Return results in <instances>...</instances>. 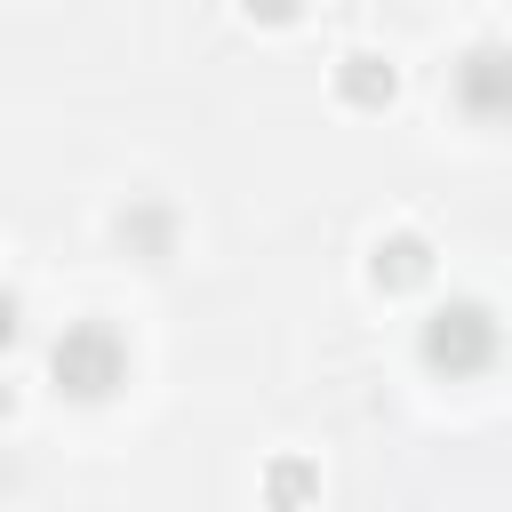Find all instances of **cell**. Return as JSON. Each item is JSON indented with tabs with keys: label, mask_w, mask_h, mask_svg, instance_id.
I'll return each mask as SVG.
<instances>
[{
	"label": "cell",
	"mask_w": 512,
	"mask_h": 512,
	"mask_svg": "<svg viewBox=\"0 0 512 512\" xmlns=\"http://www.w3.org/2000/svg\"><path fill=\"white\" fill-rule=\"evenodd\" d=\"M496 352H504V320H496L480 296H448V304L416 328V360H424L432 376H448V384L488 376V368H496Z\"/></svg>",
	"instance_id": "cell-1"
},
{
	"label": "cell",
	"mask_w": 512,
	"mask_h": 512,
	"mask_svg": "<svg viewBox=\"0 0 512 512\" xmlns=\"http://www.w3.org/2000/svg\"><path fill=\"white\" fill-rule=\"evenodd\" d=\"M48 376H56L64 400L96 408V400H112V392L128 384V336H120L112 320H72V328L48 344Z\"/></svg>",
	"instance_id": "cell-2"
},
{
	"label": "cell",
	"mask_w": 512,
	"mask_h": 512,
	"mask_svg": "<svg viewBox=\"0 0 512 512\" xmlns=\"http://www.w3.org/2000/svg\"><path fill=\"white\" fill-rule=\"evenodd\" d=\"M448 96H456L464 120L504 128V120H512V48H504V40H472V48L448 64Z\"/></svg>",
	"instance_id": "cell-3"
},
{
	"label": "cell",
	"mask_w": 512,
	"mask_h": 512,
	"mask_svg": "<svg viewBox=\"0 0 512 512\" xmlns=\"http://www.w3.org/2000/svg\"><path fill=\"white\" fill-rule=\"evenodd\" d=\"M368 280H376L384 296H400V288H424V280H432V240H424L416 224L384 232V240H376V256H368Z\"/></svg>",
	"instance_id": "cell-4"
},
{
	"label": "cell",
	"mask_w": 512,
	"mask_h": 512,
	"mask_svg": "<svg viewBox=\"0 0 512 512\" xmlns=\"http://www.w3.org/2000/svg\"><path fill=\"white\" fill-rule=\"evenodd\" d=\"M336 96H344L352 112H384V104L400 96V72H392V56H376V48H352V56H336Z\"/></svg>",
	"instance_id": "cell-5"
},
{
	"label": "cell",
	"mask_w": 512,
	"mask_h": 512,
	"mask_svg": "<svg viewBox=\"0 0 512 512\" xmlns=\"http://www.w3.org/2000/svg\"><path fill=\"white\" fill-rule=\"evenodd\" d=\"M120 248H128L136 264H168V256H176V208L128 200V208H120Z\"/></svg>",
	"instance_id": "cell-6"
},
{
	"label": "cell",
	"mask_w": 512,
	"mask_h": 512,
	"mask_svg": "<svg viewBox=\"0 0 512 512\" xmlns=\"http://www.w3.org/2000/svg\"><path fill=\"white\" fill-rule=\"evenodd\" d=\"M312 496H320V464L312 456H272L264 464V504L272 512H304Z\"/></svg>",
	"instance_id": "cell-7"
},
{
	"label": "cell",
	"mask_w": 512,
	"mask_h": 512,
	"mask_svg": "<svg viewBox=\"0 0 512 512\" xmlns=\"http://www.w3.org/2000/svg\"><path fill=\"white\" fill-rule=\"evenodd\" d=\"M240 8H248L256 24H296V16H304V0H240Z\"/></svg>",
	"instance_id": "cell-8"
},
{
	"label": "cell",
	"mask_w": 512,
	"mask_h": 512,
	"mask_svg": "<svg viewBox=\"0 0 512 512\" xmlns=\"http://www.w3.org/2000/svg\"><path fill=\"white\" fill-rule=\"evenodd\" d=\"M16 336H24V304H16V296H8V288H0V352H8V344H16Z\"/></svg>",
	"instance_id": "cell-9"
},
{
	"label": "cell",
	"mask_w": 512,
	"mask_h": 512,
	"mask_svg": "<svg viewBox=\"0 0 512 512\" xmlns=\"http://www.w3.org/2000/svg\"><path fill=\"white\" fill-rule=\"evenodd\" d=\"M8 416H16V384L0 376V424H8Z\"/></svg>",
	"instance_id": "cell-10"
}]
</instances>
